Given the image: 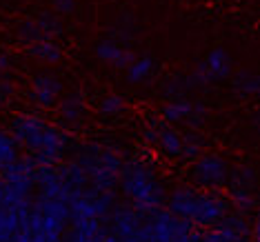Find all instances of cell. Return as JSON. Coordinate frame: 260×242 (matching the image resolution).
I'll return each instance as SVG.
<instances>
[{"instance_id": "6da1fadb", "label": "cell", "mask_w": 260, "mask_h": 242, "mask_svg": "<svg viewBox=\"0 0 260 242\" xmlns=\"http://www.w3.org/2000/svg\"><path fill=\"white\" fill-rule=\"evenodd\" d=\"M11 138L38 167H56L69 149L67 131L49 125L36 114H20L11 122Z\"/></svg>"}, {"instance_id": "7a4b0ae2", "label": "cell", "mask_w": 260, "mask_h": 242, "mask_svg": "<svg viewBox=\"0 0 260 242\" xmlns=\"http://www.w3.org/2000/svg\"><path fill=\"white\" fill-rule=\"evenodd\" d=\"M118 187H120L122 196L127 198V202L145 218L165 206L167 189H165L160 176L156 174V169L147 160L132 158V160L122 162L120 176H118Z\"/></svg>"}, {"instance_id": "3957f363", "label": "cell", "mask_w": 260, "mask_h": 242, "mask_svg": "<svg viewBox=\"0 0 260 242\" xmlns=\"http://www.w3.org/2000/svg\"><path fill=\"white\" fill-rule=\"evenodd\" d=\"M74 160L85 169L93 191H114L118 187V176L125 158L114 145L87 143L78 149Z\"/></svg>"}, {"instance_id": "277c9868", "label": "cell", "mask_w": 260, "mask_h": 242, "mask_svg": "<svg viewBox=\"0 0 260 242\" xmlns=\"http://www.w3.org/2000/svg\"><path fill=\"white\" fill-rule=\"evenodd\" d=\"M38 164L29 156H20L14 164L0 171V187H3V204H18L31 200L36 189Z\"/></svg>"}, {"instance_id": "5b68a950", "label": "cell", "mask_w": 260, "mask_h": 242, "mask_svg": "<svg viewBox=\"0 0 260 242\" xmlns=\"http://www.w3.org/2000/svg\"><path fill=\"white\" fill-rule=\"evenodd\" d=\"M258 176L253 164H236L229 169V180H227V200L234 214L240 216H251L258 206Z\"/></svg>"}, {"instance_id": "8992f818", "label": "cell", "mask_w": 260, "mask_h": 242, "mask_svg": "<svg viewBox=\"0 0 260 242\" xmlns=\"http://www.w3.org/2000/svg\"><path fill=\"white\" fill-rule=\"evenodd\" d=\"M232 211L229 200L220 191H196L187 222L193 229H211Z\"/></svg>"}, {"instance_id": "52a82bcc", "label": "cell", "mask_w": 260, "mask_h": 242, "mask_svg": "<svg viewBox=\"0 0 260 242\" xmlns=\"http://www.w3.org/2000/svg\"><path fill=\"white\" fill-rule=\"evenodd\" d=\"M116 193L114 191H96L82 193L69 200V222L76 220H105L109 211L114 209Z\"/></svg>"}, {"instance_id": "ba28073f", "label": "cell", "mask_w": 260, "mask_h": 242, "mask_svg": "<svg viewBox=\"0 0 260 242\" xmlns=\"http://www.w3.org/2000/svg\"><path fill=\"white\" fill-rule=\"evenodd\" d=\"M162 120L167 125H185L189 131H198L207 120V107L203 100H189V98H178L169 100L162 107Z\"/></svg>"}, {"instance_id": "9c48e42d", "label": "cell", "mask_w": 260, "mask_h": 242, "mask_svg": "<svg viewBox=\"0 0 260 242\" xmlns=\"http://www.w3.org/2000/svg\"><path fill=\"white\" fill-rule=\"evenodd\" d=\"M229 162L218 153H203L198 160H193L191 180L203 189H220L227 187L229 180Z\"/></svg>"}, {"instance_id": "30bf717a", "label": "cell", "mask_w": 260, "mask_h": 242, "mask_svg": "<svg viewBox=\"0 0 260 242\" xmlns=\"http://www.w3.org/2000/svg\"><path fill=\"white\" fill-rule=\"evenodd\" d=\"M62 20L54 11H43L36 18H27L18 25V38L25 45H34L38 40H56V36H62Z\"/></svg>"}, {"instance_id": "8fae6325", "label": "cell", "mask_w": 260, "mask_h": 242, "mask_svg": "<svg viewBox=\"0 0 260 242\" xmlns=\"http://www.w3.org/2000/svg\"><path fill=\"white\" fill-rule=\"evenodd\" d=\"M147 224H149L156 242H174V240H178L182 235L193 231V227L187 220L171 216L167 209H160V211H156V214L147 216Z\"/></svg>"}, {"instance_id": "7c38bea8", "label": "cell", "mask_w": 260, "mask_h": 242, "mask_svg": "<svg viewBox=\"0 0 260 242\" xmlns=\"http://www.w3.org/2000/svg\"><path fill=\"white\" fill-rule=\"evenodd\" d=\"M109 231L116 235L118 240H125L129 235H134L140 227L145 224V216L138 214L132 204H116L109 211Z\"/></svg>"}, {"instance_id": "4fadbf2b", "label": "cell", "mask_w": 260, "mask_h": 242, "mask_svg": "<svg viewBox=\"0 0 260 242\" xmlns=\"http://www.w3.org/2000/svg\"><path fill=\"white\" fill-rule=\"evenodd\" d=\"M62 96V82L54 74H38L31 80V100L40 109H51Z\"/></svg>"}, {"instance_id": "5bb4252c", "label": "cell", "mask_w": 260, "mask_h": 242, "mask_svg": "<svg viewBox=\"0 0 260 242\" xmlns=\"http://www.w3.org/2000/svg\"><path fill=\"white\" fill-rule=\"evenodd\" d=\"M93 51H96V58L100 62L105 64H111L114 69H127L129 64L136 60V54L132 49H129L127 45H122L120 40L116 38H100L96 47H93Z\"/></svg>"}, {"instance_id": "9a60e30c", "label": "cell", "mask_w": 260, "mask_h": 242, "mask_svg": "<svg viewBox=\"0 0 260 242\" xmlns=\"http://www.w3.org/2000/svg\"><path fill=\"white\" fill-rule=\"evenodd\" d=\"M214 231L220 235L222 242H247L251 238V222L247 216L229 211L220 222H216Z\"/></svg>"}, {"instance_id": "2e32d148", "label": "cell", "mask_w": 260, "mask_h": 242, "mask_svg": "<svg viewBox=\"0 0 260 242\" xmlns=\"http://www.w3.org/2000/svg\"><path fill=\"white\" fill-rule=\"evenodd\" d=\"M200 64H203L207 78L211 82L227 80V78H232V74H234V58L229 56V51L222 49V47H214V49L200 60Z\"/></svg>"}, {"instance_id": "e0dca14e", "label": "cell", "mask_w": 260, "mask_h": 242, "mask_svg": "<svg viewBox=\"0 0 260 242\" xmlns=\"http://www.w3.org/2000/svg\"><path fill=\"white\" fill-rule=\"evenodd\" d=\"M58 116L67 129H78L85 120V100L78 91H69L58 100Z\"/></svg>"}, {"instance_id": "ac0fdd59", "label": "cell", "mask_w": 260, "mask_h": 242, "mask_svg": "<svg viewBox=\"0 0 260 242\" xmlns=\"http://www.w3.org/2000/svg\"><path fill=\"white\" fill-rule=\"evenodd\" d=\"M156 147L160 149L165 156L169 158H180L182 153V133L176 127H158V140Z\"/></svg>"}, {"instance_id": "d6986e66", "label": "cell", "mask_w": 260, "mask_h": 242, "mask_svg": "<svg viewBox=\"0 0 260 242\" xmlns=\"http://www.w3.org/2000/svg\"><path fill=\"white\" fill-rule=\"evenodd\" d=\"M153 69H156V60L151 56H136V60L125 69L129 85H143L151 78Z\"/></svg>"}, {"instance_id": "ffe728a7", "label": "cell", "mask_w": 260, "mask_h": 242, "mask_svg": "<svg viewBox=\"0 0 260 242\" xmlns=\"http://www.w3.org/2000/svg\"><path fill=\"white\" fill-rule=\"evenodd\" d=\"M27 54L40 62H58L62 58V51L56 40H38L34 45H27Z\"/></svg>"}, {"instance_id": "44dd1931", "label": "cell", "mask_w": 260, "mask_h": 242, "mask_svg": "<svg viewBox=\"0 0 260 242\" xmlns=\"http://www.w3.org/2000/svg\"><path fill=\"white\" fill-rule=\"evenodd\" d=\"M162 91L169 100H178V98H187L189 93L196 91V89H193L191 80H189V74H174L165 80Z\"/></svg>"}, {"instance_id": "7402d4cb", "label": "cell", "mask_w": 260, "mask_h": 242, "mask_svg": "<svg viewBox=\"0 0 260 242\" xmlns=\"http://www.w3.org/2000/svg\"><path fill=\"white\" fill-rule=\"evenodd\" d=\"M20 158V149L16 145V140L11 138L9 131L0 129V171H5L9 164H14Z\"/></svg>"}, {"instance_id": "603a6c76", "label": "cell", "mask_w": 260, "mask_h": 242, "mask_svg": "<svg viewBox=\"0 0 260 242\" xmlns=\"http://www.w3.org/2000/svg\"><path fill=\"white\" fill-rule=\"evenodd\" d=\"M203 151H205V140L198 131L182 133V153H180L182 160H191V162L198 160L203 156Z\"/></svg>"}, {"instance_id": "cb8c5ba5", "label": "cell", "mask_w": 260, "mask_h": 242, "mask_svg": "<svg viewBox=\"0 0 260 242\" xmlns=\"http://www.w3.org/2000/svg\"><path fill=\"white\" fill-rule=\"evenodd\" d=\"M232 85L240 93H245V96H256V93L260 91V78H258V74L256 72H249V69H240V72L234 76Z\"/></svg>"}, {"instance_id": "d4e9b609", "label": "cell", "mask_w": 260, "mask_h": 242, "mask_svg": "<svg viewBox=\"0 0 260 242\" xmlns=\"http://www.w3.org/2000/svg\"><path fill=\"white\" fill-rule=\"evenodd\" d=\"M98 109L103 116H118V114H122V109H125V98H122L120 93H109V96H105L100 100Z\"/></svg>"}, {"instance_id": "484cf974", "label": "cell", "mask_w": 260, "mask_h": 242, "mask_svg": "<svg viewBox=\"0 0 260 242\" xmlns=\"http://www.w3.org/2000/svg\"><path fill=\"white\" fill-rule=\"evenodd\" d=\"M14 93V85H11L9 76H0V105L7 102V98Z\"/></svg>"}, {"instance_id": "4316f807", "label": "cell", "mask_w": 260, "mask_h": 242, "mask_svg": "<svg viewBox=\"0 0 260 242\" xmlns=\"http://www.w3.org/2000/svg\"><path fill=\"white\" fill-rule=\"evenodd\" d=\"M51 7L56 14H72L76 9V0H51Z\"/></svg>"}, {"instance_id": "83f0119b", "label": "cell", "mask_w": 260, "mask_h": 242, "mask_svg": "<svg viewBox=\"0 0 260 242\" xmlns=\"http://www.w3.org/2000/svg\"><path fill=\"white\" fill-rule=\"evenodd\" d=\"M93 242H120V240H118L107 227H103V229H100V233L93 238Z\"/></svg>"}, {"instance_id": "f1b7e54d", "label": "cell", "mask_w": 260, "mask_h": 242, "mask_svg": "<svg viewBox=\"0 0 260 242\" xmlns=\"http://www.w3.org/2000/svg\"><path fill=\"white\" fill-rule=\"evenodd\" d=\"M143 140H145V143H149V145H156V140H158V125L147 127L143 131Z\"/></svg>"}, {"instance_id": "f546056e", "label": "cell", "mask_w": 260, "mask_h": 242, "mask_svg": "<svg viewBox=\"0 0 260 242\" xmlns=\"http://www.w3.org/2000/svg\"><path fill=\"white\" fill-rule=\"evenodd\" d=\"M11 72V56L0 54V76H7Z\"/></svg>"}, {"instance_id": "4dcf8cb0", "label": "cell", "mask_w": 260, "mask_h": 242, "mask_svg": "<svg viewBox=\"0 0 260 242\" xmlns=\"http://www.w3.org/2000/svg\"><path fill=\"white\" fill-rule=\"evenodd\" d=\"M196 235H198V229H193V231H191V233L182 235V238H178V240H174V242H196Z\"/></svg>"}]
</instances>
